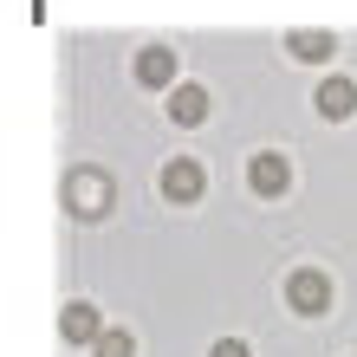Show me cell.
I'll list each match as a JSON object with an SVG mask.
<instances>
[{"label":"cell","instance_id":"10","mask_svg":"<svg viewBox=\"0 0 357 357\" xmlns=\"http://www.w3.org/2000/svg\"><path fill=\"white\" fill-rule=\"evenodd\" d=\"M91 351H98V357H137V338H130V331H98Z\"/></svg>","mask_w":357,"mask_h":357},{"label":"cell","instance_id":"5","mask_svg":"<svg viewBox=\"0 0 357 357\" xmlns=\"http://www.w3.org/2000/svg\"><path fill=\"white\" fill-rule=\"evenodd\" d=\"M169 123H176V130H195V123H208V91L188 85V78H182V85H169Z\"/></svg>","mask_w":357,"mask_h":357},{"label":"cell","instance_id":"6","mask_svg":"<svg viewBox=\"0 0 357 357\" xmlns=\"http://www.w3.org/2000/svg\"><path fill=\"white\" fill-rule=\"evenodd\" d=\"M292 188V162L280 150H260L254 156V195H286Z\"/></svg>","mask_w":357,"mask_h":357},{"label":"cell","instance_id":"7","mask_svg":"<svg viewBox=\"0 0 357 357\" xmlns=\"http://www.w3.org/2000/svg\"><path fill=\"white\" fill-rule=\"evenodd\" d=\"M59 331H66V344H98V312L85 305V299H78V305H66V312H59Z\"/></svg>","mask_w":357,"mask_h":357},{"label":"cell","instance_id":"2","mask_svg":"<svg viewBox=\"0 0 357 357\" xmlns=\"http://www.w3.org/2000/svg\"><path fill=\"white\" fill-rule=\"evenodd\" d=\"M66 208L78 221H98L104 208H111V176L104 169H72V182H66Z\"/></svg>","mask_w":357,"mask_h":357},{"label":"cell","instance_id":"3","mask_svg":"<svg viewBox=\"0 0 357 357\" xmlns=\"http://www.w3.org/2000/svg\"><path fill=\"white\" fill-rule=\"evenodd\" d=\"M202 188H208V176H202V162L195 156H176V162H162V195L169 202H202Z\"/></svg>","mask_w":357,"mask_h":357},{"label":"cell","instance_id":"8","mask_svg":"<svg viewBox=\"0 0 357 357\" xmlns=\"http://www.w3.org/2000/svg\"><path fill=\"white\" fill-rule=\"evenodd\" d=\"M319 111H325L331 123L351 117V111H357V85H351V78H325V85H319Z\"/></svg>","mask_w":357,"mask_h":357},{"label":"cell","instance_id":"9","mask_svg":"<svg viewBox=\"0 0 357 357\" xmlns=\"http://www.w3.org/2000/svg\"><path fill=\"white\" fill-rule=\"evenodd\" d=\"M286 52L292 59H331V52H338V39H331V33H292Z\"/></svg>","mask_w":357,"mask_h":357},{"label":"cell","instance_id":"4","mask_svg":"<svg viewBox=\"0 0 357 357\" xmlns=\"http://www.w3.org/2000/svg\"><path fill=\"white\" fill-rule=\"evenodd\" d=\"M137 85H150V91H169V85H182L176 52H169V46H143V52H137Z\"/></svg>","mask_w":357,"mask_h":357},{"label":"cell","instance_id":"1","mask_svg":"<svg viewBox=\"0 0 357 357\" xmlns=\"http://www.w3.org/2000/svg\"><path fill=\"white\" fill-rule=\"evenodd\" d=\"M286 305L299 312V319H325L331 312V273H319V266L286 273Z\"/></svg>","mask_w":357,"mask_h":357},{"label":"cell","instance_id":"11","mask_svg":"<svg viewBox=\"0 0 357 357\" xmlns=\"http://www.w3.org/2000/svg\"><path fill=\"white\" fill-rule=\"evenodd\" d=\"M208 357H254V351H247L241 338H215V351H208Z\"/></svg>","mask_w":357,"mask_h":357}]
</instances>
